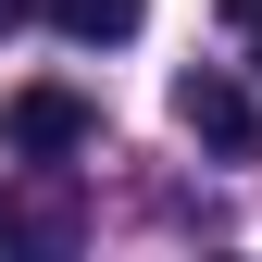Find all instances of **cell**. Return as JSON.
Listing matches in <instances>:
<instances>
[{
  "mask_svg": "<svg viewBox=\"0 0 262 262\" xmlns=\"http://www.w3.org/2000/svg\"><path fill=\"white\" fill-rule=\"evenodd\" d=\"M0 138H13L25 162H62V150H88V138H100V113H88L75 88H13V113H0Z\"/></svg>",
  "mask_w": 262,
  "mask_h": 262,
  "instance_id": "cell-1",
  "label": "cell"
},
{
  "mask_svg": "<svg viewBox=\"0 0 262 262\" xmlns=\"http://www.w3.org/2000/svg\"><path fill=\"white\" fill-rule=\"evenodd\" d=\"M0 25H25V0H0Z\"/></svg>",
  "mask_w": 262,
  "mask_h": 262,
  "instance_id": "cell-6",
  "label": "cell"
},
{
  "mask_svg": "<svg viewBox=\"0 0 262 262\" xmlns=\"http://www.w3.org/2000/svg\"><path fill=\"white\" fill-rule=\"evenodd\" d=\"M225 25L250 38V62H262V0H225Z\"/></svg>",
  "mask_w": 262,
  "mask_h": 262,
  "instance_id": "cell-4",
  "label": "cell"
},
{
  "mask_svg": "<svg viewBox=\"0 0 262 262\" xmlns=\"http://www.w3.org/2000/svg\"><path fill=\"white\" fill-rule=\"evenodd\" d=\"M175 125L212 138V150H250V138H262V100L225 75V62H200V75H175Z\"/></svg>",
  "mask_w": 262,
  "mask_h": 262,
  "instance_id": "cell-2",
  "label": "cell"
},
{
  "mask_svg": "<svg viewBox=\"0 0 262 262\" xmlns=\"http://www.w3.org/2000/svg\"><path fill=\"white\" fill-rule=\"evenodd\" d=\"M138 13H150V0H50V25H62L75 50H113V38H138Z\"/></svg>",
  "mask_w": 262,
  "mask_h": 262,
  "instance_id": "cell-3",
  "label": "cell"
},
{
  "mask_svg": "<svg viewBox=\"0 0 262 262\" xmlns=\"http://www.w3.org/2000/svg\"><path fill=\"white\" fill-rule=\"evenodd\" d=\"M13 237H25V212H13V200H0V250H13Z\"/></svg>",
  "mask_w": 262,
  "mask_h": 262,
  "instance_id": "cell-5",
  "label": "cell"
}]
</instances>
